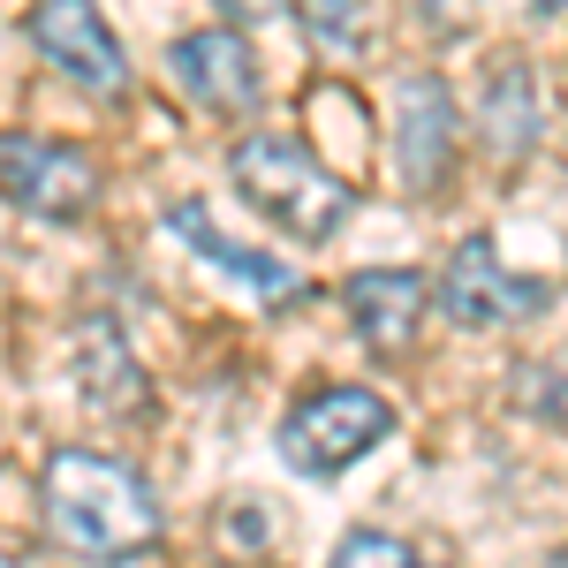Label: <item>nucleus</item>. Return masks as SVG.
<instances>
[{
    "instance_id": "1",
    "label": "nucleus",
    "mask_w": 568,
    "mask_h": 568,
    "mask_svg": "<svg viewBox=\"0 0 568 568\" xmlns=\"http://www.w3.org/2000/svg\"><path fill=\"white\" fill-rule=\"evenodd\" d=\"M45 538L77 561H136L160 546V500L130 463L99 447H53L39 478Z\"/></svg>"
},
{
    "instance_id": "2",
    "label": "nucleus",
    "mask_w": 568,
    "mask_h": 568,
    "mask_svg": "<svg viewBox=\"0 0 568 568\" xmlns=\"http://www.w3.org/2000/svg\"><path fill=\"white\" fill-rule=\"evenodd\" d=\"M227 182L243 190V205L265 213L281 235H304V243H334L356 213V182H342L311 144L296 136H243L235 152H227Z\"/></svg>"
},
{
    "instance_id": "3",
    "label": "nucleus",
    "mask_w": 568,
    "mask_h": 568,
    "mask_svg": "<svg viewBox=\"0 0 568 568\" xmlns=\"http://www.w3.org/2000/svg\"><path fill=\"white\" fill-rule=\"evenodd\" d=\"M394 433L387 394L372 387H318L281 417V463L296 478H342L364 447H379Z\"/></svg>"
},
{
    "instance_id": "4",
    "label": "nucleus",
    "mask_w": 568,
    "mask_h": 568,
    "mask_svg": "<svg viewBox=\"0 0 568 568\" xmlns=\"http://www.w3.org/2000/svg\"><path fill=\"white\" fill-rule=\"evenodd\" d=\"M99 190H106V175L84 144H61V136L39 130H0V205L53 220V227H77L99 205Z\"/></svg>"
},
{
    "instance_id": "5",
    "label": "nucleus",
    "mask_w": 568,
    "mask_h": 568,
    "mask_svg": "<svg viewBox=\"0 0 568 568\" xmlns=\"http://www.w3.org/2000/svg\"><path fill=\"white\" fill-rule=\"evenodd\" d=\"M23 39L39 45V61L61 69L69 84L99 91V99L130 91V53H122V39H114V23L99 16V0H31Z\"/></svg>"
},
{
    "instance_id": "6",
    "label": "nucleus",
    "mask_w": 568,
    "mask_h": 568,
    "mask_svg": "<svg viewBox=\"0 0 568 568\" xmlns=\"http://www.w3.org/2000/svg\"><path fill=\"white\" fill-rule=\"evenodd\" d=\"M546 304H554V288L530 281V273H508L485 235H463L455 258L439 265V311H447L455 326H470V334H478V326H524V318H538Z\"/></svg>"
},
{
    "instance_id": "7",
    "label": "nucleus",
    "mask_w": 568,
    "mask_h": 568,
    "mask_svg": "<svg viewBox=\"0 0 568 568\" xmlns=\"http://www.w3.org/2000/svg\"><path fill=\"white\" fill-rule=\"evenodd\" d=\"M455 144H463V114H455V91L425 77H402L394 84V175L409 197H433L455 175Z\"/></svg>"
},
{
    "instance_id": "8",
    "label": "nucleus",
    "mask_w": 568,
    "mask_h": 568,
    "mask_svg": "<svg viewBox=\"0 0 568 568\" xmlns=\"http://www.w3.org/2000/svg\"><path fill=\"white\" fill-rule=\"evenodd\" d=\"M168 77L182 84V99H197L205 114H251L258 106V53L235 23L190 31L168 45Z\"/></svg>"
},
{
    "instance_id": "9",
    "label": "nucleus",
    "mask_w": 568,
    "mask_h": 568,
    "mask_svg": "<svg viewBox=\"0 0 568 568\" xmlns=\"http://www.w3.org/2000/svg\"><path fill=\"white\" fill-rule=\"evenodd\" d=\"M168 235H175L182 251H197L205 265H220L235 288H251L265 311H288V304H304V296H311V281L296 273V265H281L273 251H258V243H235L205 205H168Z\"/></svg>"
},
{
    "instance_id": "10",
    "label": "nucleus",
    "mask_w": 568,
    "mask_h": 568,
    "mask_svg": "<svg viewBox=\"0 0 568 568\" xmlns=\"http://www.w3.org/2000/svg\"><path fill=\"white\" fill-rule=\"evenodd\" d=\"M342 304H349L356 334L372 342L379 356H402L417 342V326H425V304H433V288H425V273H409V265H364L342 281Z\"/></svg>"
},
{
    "instance_id": "11",
    "label": "nucleus",
    "mask_w": 568,
    "mask_h": 568,
    "mask_svg": "<svg viewBox=\"0 0 568 568\" xmlns=\"http://www.w3.org/2000/svg\"><path fill=\"white\" fill-rule=\"evenodd\" d=\"M77 387H84L91 409H106V417H144V402H152V387H144V372H136L130 342L114 334V326H84V342H77Z\"/></svg>"
},
{
    "instance_id": "12",
    "label": "nucleus",
    "mask_w": 568,
    "mask_h": 568,
    "mask_svg": "<svg viewBox=\"0 0 568 568\" xmlns=\"http://www.w3.org/2000/svg\"><path fill=\"white\" fill-rule=\"evenodd\" d=\"M478 122H485V144H493L500 160H524V152H530V136H538L546 114H538V84H530L524 61H500V69L485 77Z\"/></svg>"
},
{
    "instance_id": "13",
    "label": "nucleus",
    "mask_w": 568,
    "mask_h": 568,
    "mask_svg": "<svg viewBox=\"0 0 568 568\" xmlns=\"http://www.w3.org/2000/svg\"><path fill=\"white\" fill-rule=\"evenodd\" d=\"M296 16L326 53H364V0H296Z\"/></svg>"
},
{
    "instance_id": "14",
    "label": "nucleus",
    "mask_w": 568,
    "mask_h": 568,
    "mask_svg": "<svg viewBox=\"0 0 568 568\" xmlns=\"http://www.w3.org/2000/svg\"><path fill=\"white\" fill-rule=\"evenodd\" d=\"M326 568H433L417 546H402V538H387V530H349L342 546H334V561Z\"/></svg>"
},
{
    "instance_id": "15",
    "label": "nucleus",
    "mask_w": 568,
    "mask_h": 568,
    "mask_svg": "<svg viewBox=\"0 0 568 568\" xmlns=\"http://www.w3.org/2000/svg\"><path fill=\"white\" fill-rule=\"evenodd\" d=\"M524 394H530V409H538V417L568 425V356H554L546 372L530 364V372H524Z\"/></svg>"
},
{
    "instance_id": "16",
    "label": "nucleus",
    "mask_w": 568,
    "mask_h": 568,
    "mask_svg": "<svg viewBox=\"0 0 568 568\" xmlns=\"http://www.w3.org/2000/svg\"><path fill=\"white\" fill-rule=\"evenodd\" d=\"M568 0H530V16H561Z\"/></svg>"
},
{
    "instance_id": "17",
    "label": "nucleus",
    "mask_w": 568,
    "mask_h": 568,
    "mask_svg": "<svg viewBox=\"0 0 568 568\" xmlns=\"http://www.w3.org/2000/svg\"><path fill=\"white\" fill-rule=\"evenodd\" d=\"M0 568H23V561H16V554H8V546H0Z\"/></svg>"
},
{
    "instance_id": "18",
    "label": "nucleus",
    "mask_w": 568,
    "mask_h": 568,
    "mask_svg": "<svg viewBox=\"0 0 568 568\" xmlns=\"http://www.w3.org/2000/svg\"><path fill=\"white\" fill-rule=\"evenodd\" d=\"M546 568H568V554H554V561H546Z\"/></svg>"
}]
</instances>
